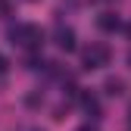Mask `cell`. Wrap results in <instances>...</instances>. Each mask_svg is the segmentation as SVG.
Listing matches in <instances>:
<instances>
[{
    "label": "cell",
    "instance_id": "cell-1",
    "mask_svg": "<svg viewBox=\"0 0 131 131\" xmlns=\"http://www.w3.org/2000/svg\"><path fill=\"white\" fill-rule=\"evenodd\" d=\"M9 41L16 47H22V50H41V44H44V31L38 25H31V22H22V25H13L9 28Z\"/></svg>",
    "mask_w": 131,
    "mask_h": 131
},
{
    "label": "cell",
    "instance_id": "cell-3",
    "mask_svg": "<svg viewBox=\"0 0 131 131\" xmlns=\"http://www.w3.org/2000/svg\"><path fill=\"white\" fill-rule=\"evenodd\" d=\"M53 38H56V47H59L62 53H72L75 47H78V41H75V31H72V28H62V25H59Z\"/></svg>",
    "mask_w": 131,
    "mask_h": 131
},
{
    "label": "cell",
    "instance_id": "cell-4",
    "mask_svg": "<svg viewBox=\"0 0 131 131\" xmlns=\"http://www.w3.org/2000/svg\"><path fill=\"white\" fill-rule=\"evenodd\" d=\"M97 25H100L103 31H119L122 28V22H119L116 13H100V16H97Z\"/></svg>",
    "mask_w": 131,
    "mask_h": 131
},
{
    "label": "cell",
    "instance_id": "cell-6",
    "mask_svg": "<svg viewBox=\"0 0 131 131\" xmlns=\"http://www.w3.org/2000/svg\"><path fill=\"white\" fill-rule=\"evenodd\" d=\"M106 91H109L112 97H119V94H122V81H119V78H109V81H106Z\"/></svg>",
    "mask_w": 131,
    "mask_h": 131
},
{
    "label": "cell",
    "instance_id": "cell-8",
    "mask_svg": "<svg viewBox=\"0 0 131 131\" xmlns=\"http://www.w3.org/2000/svg\"><path fill=\"white\" fill-rule=\"evenodd\" d=\"M81 131H94V128H81Z\"/></svg>",
    "mask_w": 131,
    "mask_h": 131
},
{
    "label": "cell",
    "instance_id": "cell-9",
    "mask_svg": "<svg viewBox=\"0 0 131 131\" xmlns=\"http://www.w3.org/2000/svg\"><path fill=\"white\" fill-rule=\"evenodd\" d=\"M35 131H41V128H35Z\"/></svg>",
    "mask_w": 131,
    "mask_h": 131
},
{
    "label": "cell",
    "instance_id": "cell-7",
    "mask_svg": "<svg viewBox=\"0 0 131 131\" xmlns=\"http://www.w3.org/2000/svg\"><path fill=\"white\" fill-rule=\"evenodd\" d=\"M6 69H9V62H6L3 56H0V78H3V75H6Z\"/></svg>",
    "mask_w": 131,
    "mask_h": 131
},
{
    "label": "cell",
    "instance_id": "cell-5",
    "mask_svg": "<svg viewBox=\"0 0 131 131\" xmlns=\"http://www.w3.org/2000/svg\"><path fill=\"white\" fill-rule=\"evenodd\" d=\"M81 106H84V112H91V116H100V100H97L94 94H81Z\"/></svg>",
    "mask_w": 131,
    "mask_h": 131
},
{
    "label": "cell",
    "instance_id": "cell-2",
    "mask_svg": "<svg viewBox=\"0 0 131 131\" xmlns=\"http://www.w3.org/2000/svg\"><path fill=\"white\" fill-rule=\"evenodd\" d=\"M109 59H112V50H109L106 44H100V41H94L91 47H84V53H81V66H84L88 72L109 66Z\"/></svg>",
    "mask_w": 131,
    "mask_h": 131
}]
</instances>
